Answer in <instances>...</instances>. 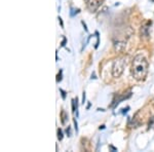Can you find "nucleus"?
<instances>
[{"label":"nucleus","instance_id":"1","mask_svg":"<svg viewBox=\"0 0 154 152\" xmlns=\"http://www.w3.org/2000/svg\"><path fill=\"white\" fill-rule=\"evenodd\" d=\"M149 64L143 54H139L134 58L131 63V76L138 81L144 80L147 76Z\"/></svg>","mask_w":154,"mask_h":152},{"label":"nucleus","instance_id":"2","mask_svg":"<svg viewBox=\"0 0 154 152\" xmlns=\"http://www.w3.org/2000/svg\"><path fill=\"white\" fill-rule=\"evenodd\" d=\"M125 59L120 57V58H117L113 61L112 63V76L117 78V77H120L121 74L123 73V70H125Z\"/></svg>","mask_w":154,"mask_h":152},{"label":"nucleus","instance_id":"3","mask_svg":"<svg viewBox=\"0 0 154 152\" xmlns=\"http://www.w3.org/2000/svg\"><path fill=\"white\" fill-rule=\"evenodd\" d=\"M85 2L88 11L91 12H95L100 7L103 0H85Z\"/></svg>","mask_w":154,"mask_h":152},{"label":"nucleus","instance_id":"4","mask_svg":"<svg viewBox=\"0 0 154 152\" xmlns=\"http://www.w3.org/2000/svg\"><path fill=\"white\" fill-rule=\"evenodd\" d=\"M125 45H126V42L125 41H122V40H114V48H115L116 51L118 53H122L125 48Z\"/></svg>","mask_w":154,"mask_h":152},{"label":"nucleus","instance_id":"5","mask_svg":"<svg viewBox=\"0 0 154 152\" xmlns=\"http://www.w3.org/2000/svg\"><path fill=\"white\" fill-rule=\"evenodd\" d=\"M77 102H78L77 98L72 100V112H73V113H75V112H76V115H78V111H77V109H78V106H77Z\"/></svg>","mask_w":154,"mask_h":152},{"label":"nucleus","instance_id":"6","mask_svg":"<svg viewBox=\"0 0 154 152\" xmlns=\"http://www.w3.org/2000/svg\"><path fill=\"white\" fill-rule=\"evenodd\" d=\"M67 120H68V114H67L64 110H62V112H61V123H62V124H63V126L64 124H66Z\"/></svg>","mask_w":154,"mask_h":152},{"label":"nucleus","instance_id":"7","mask_svg":"<svg viewBox=\"0 0 154 152\" xmlns=\"http://www.w3.org/2000/svg\"><path fill=\"white\" fill-rule=\"evenodd\" d=\"M64 138V135H63V131L61 129H58V139L59 141H62Z\"/></svg>","mask_w":154,"mask_h":152},{"label":"nucleus","instance_id":"8","mask_svg":"<svg viewBox=\"0 0 154 152\" xmlns=\"http://www.w3.org/2000/svg\"><path fill=\"white\" fill-rule=\"evenodd\" d=\"M96 36H97V43H96V48L99 46V43H100V37H99V33L96 32Z\"/></svg>","mask_w":154,"mask_h":152},{"label":"nucleus","instance_id":"9","mask_svg":"<svg viewBox=\"0 0 154 152\" xmlns=\"http://www.w3.org/2000/svg\"><path fill=\"white\" fill-rule=\"evenodd\" d=\"M60 93L62 94V98L65 100V99H66V92H65V91H63L62 88H60Z\"/></svg>","mask_w":154,"mask_h":152},{"label":"nucleus","instance_id":"10","mask_svg":"<svg viewBox=\"0 0 154 152\" xmlns=\"http://www.w3.org/2000/svg\"><path fill=\"white\" fill-rule=\"evenodd\" d=\"M66 134L68 137H71V128L70 126H68V128L66 129Z\"/></svg>","mask_w":154,"mask_h":152},{"label":"nucleus","instance_id":"11","mask_svg":"<svg viewBox=\"0 0 154 152\" xmlns=\"http://www.w3.org/2000/svg\"><path fill=\"white\" fill-rule=\"evenodd\" d=\"M62 80V70L59 72V74H58V78H57V82H60Z\"/></svg>","mask_w":154,"mask_h":152},{"label":"nucleus","instance_id":"12","mask_svg":"<svg viewBox=\"0 0 154 152\" xmlns=\"http://www.w3.org/2000/svg\"><path fill=\"white\" fill-rule=\"evenodd\" d=\"M66 42H67V38H66V37H64V38H63V41H62V43H61V45L64 47V46L66 45Z\"/></svg>","mask_w":154,"mask_h":152},{"label":"nucleus","instance_id":"13","mask_svg":"<svg viewBox=\"0 0 154 152\" xmlns=\"http://www.w3.org/2000/svg\"><path fill=\"white\" fill-rule=\"evenodd\" d=\"M85 103V92H83V95H82V104Z\"/></svg>","mask_w":154,"mask_h":152},{"label":"nucleus","instance_id":"14","mask_svg":"<svg viewBox=\"0 0 154 152\" xmlns=\"http://www.w3.org/2000/svg\"><path fill=\"white\" fill-rule=\"evenodd\" d=\"M59 22H60V24H61V27L62 28H64V24H63V21H62V19L59 17Z\"/></svg>","mask_w":154,"mask_h":152},{"label":"nucleus","instance_id":"15","mask_svg":"<svg viewBox=\"0 0 154 152\" xmlns=\"http://www.w3.org/2000/svg\"><path fill=\"white\" fill-rule=\"evenodd\" d=\"M74 126H75V131L77 132V131H78V128H77V121H76V119H74Z\"/></svg>","mask_w":154,"mask_h":152},{"label":"nucleus","instance_id":"16","mask_svg":"<svg viewBox=\"0 0 154 152\" xmlns=\"http://www.w3.org/2000/svg\"><path fill=\"white\" fill-rule=\"evenodd\" d=\"M81 23H82V25H83V27H84V30H85V31L86 32H88V28H86V25H85V23H84V22L82 21V22H81Z\"/></svg>","mask_w":154,"mask_h":152},{"label":"nucleus","instance_id":"17","mask_svg":"<svg viewBox=\"0 0 154 152\" xmlns=\"http://www.w3.org/2000/svg\"><path fill=\"white\" fill-rule=\"evenodd\" d=\"M130 109V107H126V109H123V111H122V113H125V112H128V110Z\"/></svg>","mask_w":154,"mask_h":152},{"label":"nucleus","instance_id":"18","mask_svg":"<svg viewBox=\"0 0 154 152\" xmlns=\"http://www.w3.org/2000/svg\"><path fill=\"white\" fill-rule=\"evenodd\" d=\"M109 147H110V148L112 149V150H114V151H116V150H117V149H116V148H114L113 146H109Z\"/></svg>","mask_w":154,"mask_h":152},{"label":"nucleus","instance_id":"19","mask_svg":"<svg viewBox=\"0 0 154 152\" xmlns=\"http://www.w3.org/2000/svg\"><path fill=\"white\" fill-rule=\"evenodd\" d=\"M105 129V126H100V129Z\"/></svg>","mask_w":154,"mask_h":152},{"label":"nucleus","instance_id":"20","mask_svg":"<svg viewBox=\"0 0 154 152\" xmlns=\"http://www.w3.org/2000/svg\"><path fill=\"white\" fill-rule=\"evenodd\" d=\"M84 1H85V0H84Z\"/></svg>","mask_w":154,"mask_h":152}]
</instances>
